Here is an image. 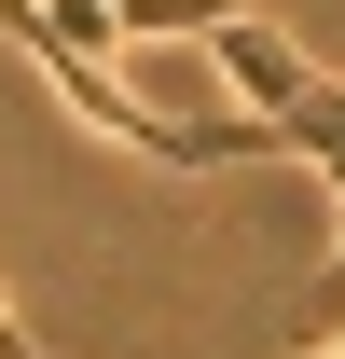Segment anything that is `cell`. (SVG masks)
Here are the masks:
<instances>
[{"label":"cell","instance_id":"cell-1","mask_svg":"<svg viewBox=\"0 0 345 359\" xmlns=\"http://www.w3.org/2000/svg\"><path fill=\"white\" fill-rule=\"evenodd\" d=\"M208 55H221V83H235V111H249V125H290L304 97H318V69H304V42H290V28H262V14H235V0H221Z\"/></svg>","mask_w":345,"mask_h":359},{"label":"cell","instance_id":"cell-2","mask_svg":"<svg viewBox=\"0 0 345 359\" xmlns=\"http://www.w3.org/2000/svg\"><path fill=\"white\" fill-rule=\"evenodd\" d=\"M304 359H345V346H304Z\"/></svg>","mask_w":345,"mask_h":359}]
</instances>
